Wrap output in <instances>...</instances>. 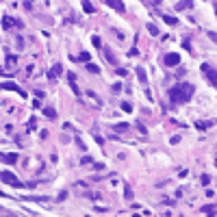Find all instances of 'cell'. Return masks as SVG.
<instances>
[{"mask_svg": "<svg viewBox=\"0 0 217 217\" xmlns=\"http://www.w3.org/2000/svg\"><path fill=\"white\" fill-rule=\"evenodd\" d=\"M193 91H196V87L189 85V83H180L176 87H169V102H174V104L189 102L193 98Z\"/></svg>", "mask_w": 217, "mask_h": 217, "instance_id": "obj_1", "label": "cell"}, {"mask_svg": "<svg viewBox=\"0 0 217 217\" xmlns=\"http://www.w3.org/2000/svg\"><path fill=\"white\" fill-rule=\"evenodd\" d=\"M200 70H202V74L206 76L211 83H213V87H217V70H213V68L206 65V63H202V68H200Z\"/></svg>", "mask_w": 217, "mask_h": 217, "instance_id": "obj_2", "label": "cell"}, {"mask_svg": "<svg viewBox=\"0 0 217 217\" xmlns=\"http://www.w3.org/2000/svg\"><path fill=\"white\" fill-rule=\"evenodd\" d=\"M165 65H167V68H174V65H178L180 63V54L178 52H169V54H165Z\"/></svg>", "mask_w": 217, "mask_h": 217, "instance_id": "obj_3", "label": "cell"}, {"mask_svg": "<svg viewBox=\"0 0 217 217\" xmlns=\"http://www.w3.org/2000/svg\"><path fill=\"white\" fill-rule=\"evenodd\" d=\"M2 182H7V185H13V187H24V185L18 180V178L11 174V171H2Z\"/></svg>", "mask_w": 217, "mask_h": 217, "instance_id": "obj_4", "label": "cell"}, {"mask_svg": "<svg viewBox=\"0 0 217 217\" xmlns=\"http://www.w3.org/2000/svg\"><path fill=\"white\" fill-rule=\"evenodd\" d=\"M61 74H63V65H61V63H54V65H52V70L48 72V80L57 78V76H61Z\"/></svg>", "mask_w": 217, "mask_h": 217, "instance_id": "obj_5", "label": "cell"}, {"mask_svg": "<svg viewBox=\"0 0 217 217\" xmlns=\"http://www.w3.org/2000/svg\"><path fill=\"white\" fill-rule=\"evenodd\" d=\"M2 89H7V91H18V93H20V96H22V98H24V96H26V93H24V91H22V89H20L18 85H15V83H9V80H7V83H2Z\"/></svg>", "mask_w": 217, "mask_h": 217, "instance_id": "obj_6", "label": "cell"}, {"mask_svg": "<svg viewBox=\"0 0 217 217\" xmlns=\"http://www.w3.org/2000/svg\"><path fill=\"white\" fill-rule=\"evenodd\" d=\"M11 24H15V26H20V28H22V22H18V20L11 22L9 15H2V28H4V31H9V28H11Z\"/></svg>", "mask_w": 217, "mask_h": 217, "instance_id": "obj_7", "label": "cell"}, {"mask_svg": "<svg viewBox=\"0 0 217 217\" xmlns=\"http://www.w3.org/2000/svg\"><path fill=\"white\" fill-rule=\"evenodd\" d=\"M107 4H109V7H113L115 11H120V13H124V11H126V7H124L122 0H107Z\"/></svg>", "mask_w": 217, "mask_h": 217, "instance_id": "obj_8", "label": "cell"}, {"mask_svg": "<svg viewBox=\"0 0 217 217\" xmlns=\"http://www.w3.org/2000/svg\"><path fill=\"white\" fill-rule=\"evenodd\" d=\"M135 72H137L139 83H141V85H148V74H146V68H137Z\"/></svg>", "mask_w": 217, "mask_h": 217, "instance_id": "obj_9", "label": "cell"}, {"mask_svg": "<svg viewBox=\"0 0 217 217\" xmlns=\"http://www.w3.org/2000/svg\"><path fill=\"white\" fill-rule=\"evenodd\" d=\"M18 161V154L15 152H9V154H2V163H7V165H11V163H15Z\"/></svg>", "mask_w": 217, "mask_h": 217, "instance_id": "obj_10", "label": "cell"}, {"mask_svg": "<svg viewBox=\"0 0 217 217\" xmlns=\"http://www.w3.org/2000/svg\"><path fill=\"white\" fill-rule=\"evenodd\" d=\"M193 7V0H182V2L176 4V11H185V9H191Z\"/></svg>", "mask_w": 217, "mask_h": 217, "instance_id": "obj_11", "label": "cell"}, {"mask_svg": "<svg viewBox=\"0 0 217 217\" xmlns=\"http://www.w3.org/2000/svg\"><path fill=\"white\" fill-rule=\"evenodd\" d=\"M83 11L91 15V13H96V7H93V4L89 2V0H83Z\"/></svg>", "mask_w": 217, "mask_h": 217, "instance_id": "obj_12", "label": "cell"}, {"mask_svg": "<svg viewBox=\"0 0 217 217\" xmlns=\"http://www.w3.org/2000/svg\"><path fill=\"white\" fill-rule=\"evenodd\" d=\"M43 115H46L48 120H54V117H57V111H54L52 107H46V109H43Z\"/></svg>", "mask_w": 217, "mask_h": 217, "instance_id": "obj_13", "label": "cell"}, {"mask_svg": "<svg viewBox=\"0 0 217 217\" xmlns=\"http://www.w3.org/2000/svg\"><path fill=\"white\" fill-rule=\"evenodd\" d=\"M146 28H148V33L152 37H157L159 35V28H157V24H152V22H150V24H146Z\"/></svg>", "mask_w": 217, "mask_h": 217, "instance_id": "obj_14", "label": "cell"}, {"mask_svg": "<svg viewBox=\"0 0 217 217\" xmlns=\"http://www.w3.org/2000/svg\"><path fill=\"white\" fill-rule=\"evenodd\" d=\"M200 211H202V213H206V215H215V206H213V204H206V206H202Z\"/></svg>", "mask_w": 217, "mask_h": 217, "instance_id": "obj_15", "label": "cell"}, {"mask_svg": "<svg viewBox=\"0 0 217 217\" xmlns=\"http://www.w3.org/2000/svg\"><path fill=\"white\" fill-rule=\"evenodd\" d=\"M135 128H137L139 132H141V135H148V128H146V126L141 124V122H135Z\"/></svg>", "mask_w": 217, "mask_h": 217, "instance_id": "obj_16", "label": "cell"}, {"mask_svg": "<svg viewBox=\"0 0 217 217\" xmlns=\"http://www.w3.org/2000/svg\"><path fill=\"white\" fill-rule=\"evenodd\" d=\"M87 70L91 72V74H98V72H100V68H98L96 63H91V61H89V63H87Z\"/></svg>", "mask_w": 217, "mask_h": 217, "instance_id": "obj_17", "label": "cell"}, {"mask_svg": "<svg viewBox=\"0 0 217 217\" xmlns=\"http://www.w3.org/2000/svg\"><path fill=\"white\" fill-rule=\"evenodd\" d=\"M163 20L167 22V24H171V26L178 24V18H174V15H163Z\"/></svg>", "mask_w": 217, "mask_h": 217, "instance_id": "obj_18", "label": "cell"}, {"mask_svg": "<svg viewBox=\"0 0 217 217\" xmlns=\"http://www.w3.org/2000/svg\"><path fill=\"white\" fill-rule=\"evenodd\" d=\"M122 111H124V113H132V104L130 102H122Z\"/></svg>", "mask_w": 217, "mask_h": 217, "instance_id": "obj_19", "label": "cell"}, {"mask_svg": "<svg viewBox=\"0 0 217 217\" xmlns=\"http://www.w3.org/2000/svg\"><path fill=\"white\" fill-rule=\"evenodd\" d=\"M26 128H28V130L33 132V130L37 128V120H35V117H31V120H28V126H26Z\"/></svg>", "mask_w": 217, "mask_h": 217, "instance_id": "obj_20", "label": "cell"}, {"mask_svg": "<svg viewBox=\"0 0 217 217\" xmlns=\"http://www.w3.org/2000/svg\"><path fill=\"white\" fill-rule=\"evenodd\" d=\"M91 43H93L96 48H102V41H100V37H98V35H93V37H91Z\"/></svg>", "mask_w": 217, "mask_h": 217, "instance_id": "obj_21", "label": "cell"}, {"mask_svg": "<svg viewBox=\"0 0 217 217\" xmlns=\"http://www.w3.org/2000/svg\"><path fill=\"white\" fill-rule=\"evenodd\" d=\"M15 63H18V59L11 57V54H7V68H11V65H15Z\"/></svg>", "mask_w": 217, "mask_h": 217, "instance_id": "obj_22", "label": "cell"}, {"mask_svg": "<svg viewBox=\"0 0 217 217\" xmlns=\"http://www.w3.org/2000/svg\"><path fill=\"white\" fill-rule=\"evenodd\" d=\"M200 182H202V185L206 187L208 182H211V176H208V174H202V178H200Z\"/></svg>", "mask_w": 217, "mask_h": 217, "instance_id": "obj_23", "label": "cell"}, {"mask_svg": "<svg viewBox=\"0 0 217 217\" xmlns=\"http://www.w3.org/2000/svg\"><path fill=\"white\" fill-rule=\"evenodd\" d=\"M15 43H18V50H24V39H22L20 35L15 37Z\"/></svg>", "mask_w": 217, "mask_h": 217, "instance_id": "obj_24", "label": "cell"}, {"mask_svg": "<svg viewBox=\"0 0 217 217\" xmlns=\"http://www.w3.org/2000/svg\"><path fill=\"white\" fill-rule=\"evenodd\" d=\"M122 87H124V85H120V83H115V85L111 87V91H113V93H120V91H122Z\"/></svg>", "mask_w": 217, "mask_h": 217, "instance_id": "obj_25", "label": "cell"}, {"mask_svg": "<svg viewBox=\"0 0 217 217\" xmlns=\"http://www.w3.org/2000/svg\"><path fill=\"white\" fill-rule=\"evenodd\" d=\"M104 52H107V59L111 61V63H115V59H113V52H111L109 48H104Z\"/></svg>", "mask_w": 217, "mask_h": 217, "instance_id": "obj_26", "label": "cell"}, {"mask_svg": "<svg viewBox=\"0 0 217 217\" xmlns=\"http://www.w3.org/2000/svg\"><path fill=\"white\" fill-rule=\"evenodd\" d=\"M126 128H128V124H115L113 126V130H126Z\"/></svg>", "mask_w": 217, "mask_h": 217, "instance_id": "obj_27", "label": "cell"}, {"mask_svg": "<svg viewBox=\"0 0 217 217\" xmlns=\"http://www.w3.org/2000/svg\"><path fill=\"white\" fill-rule=\"evenodd\" d=\"M124 198H126V200H130V198H132V191H130V187H128V185H126V191H124Z\"/></svg>", "mask_w": 217, "mask_h": 217, "instance_id": "obj_28", "label": "cell"}, {"mask_svg": "<svg viewBox=\"0 0 217 217\" xmlns=\"http://www.w3.org/2000/svg\"><path fill=\"white\" fill-rule=\"evenodd\" d=\"M211 124H213V122H198V128H206V126H211Z\"/></svg>", "mask_w": 217, "mask_h": 217, "instance_id": "obj_29", "label": "cell"}, {"mask_svg": "<svg viewBox=\"0 0 217 217\" xmlns=\"http://www.w3.org/2000/svg\"><path fill=\"white\" fill-rule=\"evenodd\" d=\"M78 59H80V61H85V63H89V59H91V57H89V52H83Z\"/></svg>", "mask_w": 217, "mask_h": 217, "instance_id": "obj_30", "label": "cell"}, {"mask_svg": "<svg viewBox=\"0 0 217 217\" xmlns=\"http://www.w3.org/2000/svg\"><path fill=\"white\" fill-rule=\"evenodd\" d=\"M65 198H68V191H61V193H59V196H57V200H59V202H63V200H65Z\"/></svg>", "mask_w": 217, "mask_h": 217, "instance_id": "obj_31", "label": "cell"}, {"mask_svg": "<svg viewBox=\"0 0 217 217\" xmlns=\"http://www.w3.org/2000/svg\"><path fill=\"white\" fill-rule=\"evenodd\" d=\"M137 54H139V50H137V46H132V48H130V52H128V57H137Z\"/></svg>", "mask_w": 217, "mask_h": 217, "instance_id": "obj_32", "label": "cell"}, {"mask_svg": "<svg viewBox=\"0 0 217 217\" xmlns=\"http://www.w3.org/2000/svg\"><path fill=\"white\" fill-rule=\"evenodd\" d=\"M115 72H117L120 76H126V74H128V70H124V68H120V70H115Z\"/></svg>", "mask_w": 217, "mask_h": 217, "instance_id": "obj_33", "label": "cell"}, {"mask_svg": "<svg viewBox=\"0 0 217 217\" xmlns=\"http://www.w3.org/2000/svg\"><path fill=\"white\" fill-rule=\"evenodd\" d=\"M80 163H85V165H87V163H91V157H83V159H80Z\"/></svg>", "mask_w": 217, "mask_h": 217, "instance_id": "obj_34", "label": "cell"}, {"mask_svg": "<svg viewBox=\"0 0 217 217\" xmlns=\"http://www.w3.org/2000/svg\"><path fill=\"white\" fill-rule=\"evenodd\" d=\"M93 211H96V213H107L109 208H102V206H96V208H93Z\"/></svg>", "mask_w": 217, "mask_h": 217, "instance_id": "obj_35", "label": "cell"}, {"mask_svg": "<svg viewBox=\"0 0 217 217\" xmlns=\"http://www.w3.org/2000/svg\"><path fill=\"white\" fill-rule=\"evenodd\" d=\"M93 167H96L98 171H102V169H104V163H96V165H93Z\"/></svg>", "mask_w": 217, "mask_h": 217, "instance_id": "obj_36", "label": "cell"}, {"mask_svg": "<svg viewBox=\"0 0 217 217\" xmlns=\"http://www.w3.org/2000/svg\"><path fill=\"white\" fill-rule=\"evenodd\" d=\"M39 137L41 139H48V130H39Z\"/></svg>", "mask_w": 217, "mask_h": 217, "instance_id": "obj_37", "label": "cell"}, {"mask_svg": "<svg viewBox=\"0 0 217 217\" xmlns=\"http://www.w3.org/2000/svg\"><path fill=\"white\" fill-rule=\"evenodd\" d=\"M208 37H211V39H215V41H217V33H208Z\"/></svg>", "mask_w": 217, "mask_h": 217, "instance_id": "obj_38", "label": "cell"}, {"mask_svg": "<svg viewBox=\"0 0 217 217\" xmlns=\"http://www.w3.org/2000/svg\"><path fill=\"white\" fill-rule=\"evenodd\" d=\"M161 2H163V0H152V4H154V7H159Z\"/></svg>", "mask_w": 217, "mask_h": 217, "instance_id": "obj_39", "label": "cell"}, {"mask_svg": "<svg viewBox=\"0 0 217 217\" xmlns=\"http://www.w3.org/2000/svg\"><path fill=\"white\" fill-rule=\"evenodd\" d=\"M215 15H217V4H215Z\"/></svg>", "mask_w": 217, "mask_h": 217, "instance_id": "obj_40", "label": "cell"}, {"mask_svg": "<svg viewBox=\"0 0 217 217\" xmlns=\"http://www.w3.org/2000/svg\"><path fill=\"white\" fill-rule=\"evenodd\" d=\"M215 165H217V161H215Z\"/></svg>", "mask_w": 217, "mask_h": 217, "instance_id": "obj_41", "label": "cell"}]
</instances>
